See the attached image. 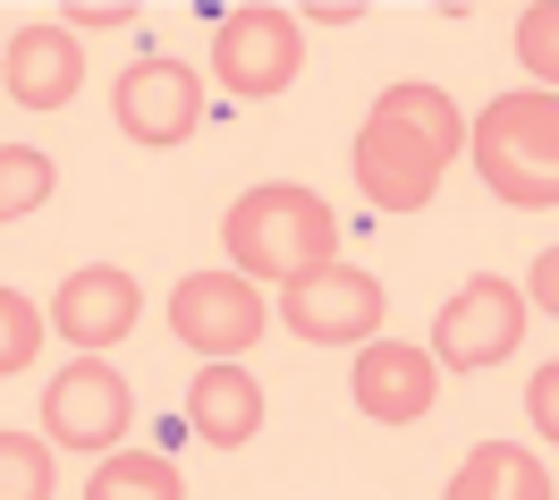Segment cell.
<instances>
[{
	"label": "cell",
	"instance_id": "cell-13",
	"mask_svg": "<svg viewBox=\"0 0 559 500\" xmlns=\"http://www.w3.org/2000/svg\"><path fill=\"white\" fill-rule=\"evenodd\" d=\"M187 425L204 432L212 450H238L263 432V382L246 373V365H204L195 373V391H187Z\"/></svg>",
	"mask_w": 559,
	"mask_h": 500
},
{
	"label": "cell",
	"instance_id": "cell-15",
	"mask_svg": "<svg viewBox=\"0 0 559 500\" xmlns=\"http://www.w3.org/2000/svg\"><path fill=\"white\" fill-rule=\"evenodd\" d=\"M85 500H187V484H178V466L153 459V450H110V459L94 466Z\"/></svg>",
	"mask_w": 559,
	"mask_h": 500
},
{
	"label": "cell",
	"instance_id": "cell-1",
	"mask_svg": "<svg viewBox=\"0 0 559 500\" xmlns=\"http://www.w3.org/2000/svg\"><path fill=\"white\" fill-rule=\"evenodd\" d=\"M457 153H466V119L450 94L441 85H390V94H373L365 128H356L348 170L373 213H424Z\"/></svg>",
	"mask_w": 559,
	"mask_h": 500
},
{
	"label": "cell",
	"instance_id": "cell-10",
	"mask_svg": "<svg viewBox=\"0 0 559 500\" xmlns=\"http://www.w3.org/2000/svg\"><path fill=\"white\" fill-rule=\"evenodd\" d=\"M136 306H144L136 272H119V263H85V272H69L60 297H51V331H60L69 348H85V357H103V348H119V340L136 331Z\"/></svg>",
	"mask_w": 559,
	"mask_h": 500
},
{
	"label": "cell",
	"instance_id": "cell-11",
	"mask_svg": "<svg viewBox=\"0 0 559 500\" xmlns=\"http://www.w3.org/2000/svg\"><path fill=\"white\" fill-rule=\"evenodd\" d=\"M348 391L373 425H424L432 398H441V365L424 348H407V340H365L348 365Z\"/></svg>",
	"mask_w": 559,
	"mask_h": 500
},
{
	"label": "cell",
	"instance_id": "cell-17",
	"mask_svg": "<svg viewBox=\"0 0 559 500\" xmlns=\"http://www.w3.org/2000/svg\"><path fill=\"white\" fill-rule=\"evenodd\" d=\"M0 500H51V441L0 425Z\"/></svg>",
	"mask_w": 559,
	"mask_h": 500
},
{
	"label": "cell",
	"instance_id": "cell-14",
	"mask_svg": "<svg viewBox=\"0 0 559 500\" xmlns=\"http://www.w3.org/2000/svg\"><path fill=\"white\" fill-rule=\"evenodd\" d=\"M450 500H559L551 492V466L518 450V441H475L466 466L450 475Z\"/></svg>",
	"mask_w": 559,
	"mask_h": 500
},
{
	"label": "cell",
	"instance_id": "cell-5",
	"mask_svg": "<svg viewBox=\"0 0 559 500\" xmlns=\"http://www.w3.org/2000/svg\"><path fill=\"white\" fill-rule=\"evenodd\" d=\"M382 314H390L382 281L356 263H322V272L280 288V322L314 348H365V340H382Z\"/></svg>",
	"mask_w": 559,
	"mask_h": 500
},
{
	"label": "cell",
	"instance_id": "cell-9",
	"mask_svg": "<svg viewBox=\"0 0 559 500\" xmlns=\"http://www.w3.org/2000/svg\"><path fill=\"white\" fill-rule=\"evenodd\" d=\"M119 128L136 144H187L204 128V76L187 69V60H136V69L119 76Z\"/></svg>",
	"mask_w": 559,
	"mask_h": 500
},
{
	"label": "cell",
	"instance_id": "cell-3",
	"mask_svg": "<svg viewBox=\"0 0 559 500\" xmlns=\"http://www.w3.org/2000/svg\"><path fill=\"white\" fill-rule=\"evenodd\" d=\"M475 170L500 204L518 213H551L559 204V94L525 85L475 119Z\"/></svg>",
	"mask_w": 559,
	"mask_h": 500
},
{
	"label": "cell",
	"instance_id": "cell-19",
	"mask_svg": "<svg viewBox=\"0 0 559 500\" xmlns=\"http://www.w3.org/2000/svg\"><path fill=\"white\" fill-rule=\"evenodd\" d=\"M518 60H525V76L551 94V76H559V9L551 0H534V9L518 17Z\"/></svg>",
	"mask_w": 559,
	"mask_h": 500
},
{
	"label": "cell",
	"instance_id": "cell-7",
	"mask_svg": "<svg viewBox=\"0 0 559 500\" xmlns=\"http://www.w3.org/2000/svg\"><path fill=\"white\" fill-rule=\"evenodd\" d=\"M518 340H525V297H518L509 281L475 272V281H466L450 306H441V322H432V348H424V357L450 365V373H484V365H500Z\"/></svg>",
	"mask_w": 559,
	"mask_h": 500
},
{
	"label": "cell",
	"instance_id": "cell-24",
	"mask_svg": "<svg viewBox=\"0 0 559 500\" xmlns=\"http://www.w3.org/2000/svg\"><path fill=\"white\" fill-rule=\"evenodd\" d=\"M0 51H9V43H0Z\"/></svg>",
	"mask_w": 559,
	"mask_h": 500
},
{
	"label": "cell",
	"instance_id": "cell-16",
	"mask_svg": "<svg viewBox=\"0 0 559 500\" xmlns=\"http://www.w3.org/2000/svg\"><path fill=\"white\" fill-rule=\"evenodd\" d=\"M51 153H35V144H0V221H26L51 204Z\"/></svg>",
	"mask_w": 559,
	"mask_h": 500
},
{
	"label": "cell",
	"instance_id": "cell-20",
	"mask_svg": "<svg viewBox=\"0 0 559 500\" xmlns=\"http://www.w3.org/2000/svg\"><path fill=\"white\" fill-rule=\"evenodd\" d=\"M525 407H534V425H543V441H559V365H543V373L525 382Z\"/></svg>",
	"mask_w": 559,
	"mask_h": 500
},
{
	"label": "cell",
	"instance_id": "cell-12",
	"mask_svg": "<svg viewBox=\"0 0 559 500\" xmlns=\"http://www.w3.org/2000/svg\"><path fill=\"white\" fill-rule=\"evenodd\" d=\"M0 76H9V94L26 110H69L76 85H85V51L60 17H43V26H17L9 51H0Z\"/></svg>",
	"mask_w": 559,
	"mask_h": 500
},
{
	"label": "cell",
	"instance_id": "cell-4",
	"mask_svg": "<svg viewBox=\"0 0 559 500\" xmlns=\"http://www.w3.org/2000/svg\"><path fill=\"white\" fill-rule=\"evenodd\" d=\"M306 69V26L272 9V0H246L221 17V35H212V76H221V94H238V103H272L288 94Z\"/></svg>",
	"mask_w": 559,
	"mask_h": 500
},
{
	"label": "cell",
	"instance_id": "cell-2",
	"mask_svg": "<svg viewBox=\"0 0 559 500\" xmlns=\"http://www.w3.org/2000/svg\"><path fill=\"white\" fill-rule=\"evenodd\" d=\"M221 247L238 263V281L288 288V281H306V272H322V263H340V221H331V204H322L314 187L272 179V187H246L238 204H229Z\"/></svg>",
	"mask_w": 559,
	"mask_h": 500
},
{
	"label": "cell",
	"instance_id": "cell-23",
	"mask_svg": "<svg viewBox=\"0 0 559 500\" xmlns=\"http://www.w3.org/2000/svg\"><path fill=\"white\" fill-rule=\"evenodd\" d=\"M306 17H314V26H356V17H365V9H356V0H314V9H306Z\"/></svg>",
	"mask_w": 559,
	"mask_h": 500
},
{
	"label": "cell",
	"instance_id": "cell-22",
	"mask_svg": "<svg viewBox=\"0 0 559 500\" xmlns=\"http://www.w3.org/2000/svg\"><path fill=\"white\" fill-rule=\"evenodd\" d=\"M551 288H559V254H551V247H543V254H534V297H543V314H551V306H559Z\"/></svg>",
	"mask_w": 559,
	"mask_h": 500
},
{
	"label": "cell",
	"instance_id": "cell-18",
	"mask_svg": "<svg viewBox=\"0 0 559 500\" xmlns=\"http://www.w3.org/2000/svg\"><path fill=\"white\" fill-rule=\"evenodd\" d=\"M43 331H51V322L35 314V297H17V288H0V373H17V365H35Z\"/></svg>",
	"mask_w": 559,
	"mask_h": 500
},
{
	"label": "cell",
	"instance_id": "cell-21",
	"mask_svg": "<svg viewBox=\"0 0 559 500\" xmlns=\"http://www.w3.org/2000/svg\"><path fill=\"white\" fill-rule=\"evenodd\" d=\"M60 26H136V0H103V9H69Z\"/></svg>",
	"mask_w": 559,
	"mask_h": 500
},
{
	"label": "cell",
	"instance_id": "cell-8",
	"mask_svg": "<svg viewBox=\"0 0 559 500\" xmlns=\"http://www.w3.org/2000/svg\"><path fill=\"white\" fill-rule=\"evenodd\" d=\"M136 416V398H128V373L103 357H76L51 373V391H43V432H51V450H110L119 432Z\"/></svg>",
	"mask_w": 559,
	"mask_h": 500
},
{
	"label": "cell",
	"instance_id": "cell-6",
	"mask_svg": "<svg viewBox=\"0 0 559 500\" xmlns=\"http://www.w3.org/2000/svg\"><path fill=\"white\" fill-rule=\"evenodd\" d=\"M263 322H272V306H263L254 281H238V272H187V281L170 288V331L212 365L246 357V348L263 340Z\"/></svg>",
	"mask_w": 559,
	"mask_h": 500
}]
</instances>
